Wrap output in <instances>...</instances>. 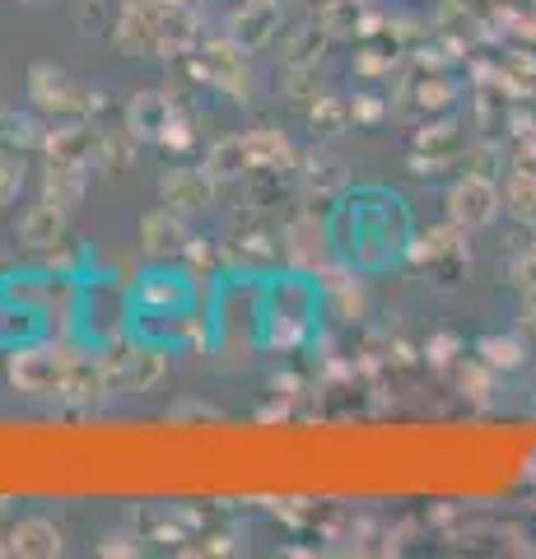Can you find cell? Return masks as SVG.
Wrapping results in <instances>:
<instances>
[{
    "mask_svg": "<svg viewBox=\"0 0 536 559\" xmlns=\"http://www.w3.org/2000/svg\"><path fill=\"white\" fill-rule=\"evenodd\" d=\"M5 555H33V559H43V555H57L61 550V532L51 527L47 518H20L10 527L5 536V546H0Z\"/></svg>",
    "mask_w": 536,
    "mask_h": 559,
    "instance_id": "cell-3",
    "label": "cell"
},
{
    "mask_svg": "<svg viewBox=\"0 0 536 559\" xmlns=\"http://www.w3.org/2000/svg\"><path fill=\"white\" fill-rule=\"evenodd\" d=\"M275 0H252V5L238 10V20H234V43L243 47V51H257V47H266L271 43V33H275Z\"/></svg>",
    "mask_w": 536,
    "mask_h": 559,
    "instance_id": "cell-6",
    "label": "cell"
},
{
    "mask_svg": "<svg viewBox=\"0 0 536 559\" xmlns=\"http://www.w3.org/2000/svg\"><path fill=\"white\" fill-rule=\"evenodd\" d=\"M495 210H499V191L486 178L457 182V191H453V215H457V224L476 229V224H490L495 219Z\"/></svg>",
    "mask_w": 536,
    "mask_h": 559,
    "instance_id": "cell-4",
    "label": "cell"
},
{
    "mask_svg": "<svg viewBox=\"0 0 536 559\" xmlns=\"http://www.w3.org/2000/svg\"><path fill=\"white\" fill-rule=\"evenodd\" d=\"M504 205L517 215H536V173H517L504 187Z\"/></svg>",
    "mask_w": 536,
    "mask_h": 559,
    "instance_id": "cell-11",
    "label": "cell"
},
{
    "mask_svg": "<svg viewBox=\"0 0 536 559\" xmlns=\"http://www.w3.org/2000/svg\"><path fill=\"white\" fill-rule=\"evenodd\" d=\"M33 98H38L43 108H51V112H80L84 103H90L80 84H71L61 70H51V66L33 70Z\"/></svg>",
    "mask_w": 536,
    "mask_h": 559,
    "instance_id": "cell-5",
    "label": "cell"
},
{
    "mask_svg": "<svg viewBox=\"0 0 536 559\" xmlns=\"http://www.w3.org/2000/svg\"><path fill=\"white\" fill-rule=\"evenodd\" d=\"M131 131L135 135H164L168 131V98L164 94H141L131 103Z\"/></svg>",
    "mask_w": 536,
    "mask_h": 559,
    "instance_id": "cell-9",
    "label": "cell"
},
{
    "mask_svg": "<svg viewBox=\"0 0 536 559\" xmlns=\"http://www.w3.org/2000/svg\"><path fill=\"white\" fill-rule=\"evenodd\" d=\"M10 378L20 392H57L71 378V359H57L51 349H24V355H14Z\"/></svg>",
    "mask_w": 536,
    "mask_h": 559,
    "instance_id": "cell-1",
    "label": "cell"
},
{
    "mask_svg": "<svg viewBox=\"0 0 536 559\" xmlns=\"http://www.w3.org/2000/svg\"><path fill=\"white\" fill-rule=\"evenodd\" d=\"M159 373H164L159 349H127V355H117L108 369H103V378H108L117 392H150L154 382H159Z\"/></svg>",
    "mask_w": 536,
    "mask_h": 559,
    "instance_id": "cell-2",
    "label": "cell"
},
{
    "mask_svg": "<svg viewBox=\"0 0 536 559\" xmlns=\"http://www.w3.org/2000/svg\"><path fill=\"white\" fill-rule=\"evenodd\" d=\"M61 210L65 205H57V201H43V205L28 210L24 224H20V234H24L28 248H51V242H57V234H61Z\"/></svg>",
    "mask_w": 536,
    "mask_h": 559,
    "instance_id": "cell-7",
    "label": "cell"
},
{
    "mask_svg": "<svg viewBox=\"0 0 536 559\" xmlns=\"http://www.w3.org/2000/svg\"><path fill=\"white\" fill-rule=\"evenodd\" d=\"M164 197L172 210H196V205H205V197H211V187H205L201 173H168Z\"/></svg>",
    "mask_w": 536,
    "mask_h": 559,
    "instance_id": "cell-8",
    "label": "cell"
},
{
    "mask_svg": "<svg viewBox=\"0 0 536 559\" xmlns=\"http://www.w3.org/2000/svg\"><path fill=\"white\" fill-rule=\"evenodd\" d=\"M141 238H145V248H150V252H172V248L182 242V219L172 215L168 205H164V210H154V215L145 219Z\"/></svg>",
    "mask_w": 536,
    "mask_h": 559,
    "instance_id": "cell-10",
    "label": "cell"
},
{
    "mask_svg": "<svg viewBox=\"0 0 536 559\" xmlns=\"http://www.w3.org/2000/svg\"><path fill=\"white\" fill-rule=\"evenodd\" d=\"M103 14H108L103 5H84V28H103V24H108Z\"/></svg>",
    "mask_w": 536,
    "mask_h": 559,
    "instance_id": "cell-12",
    "label": "cell"
}]
</instances>
